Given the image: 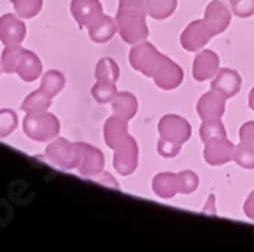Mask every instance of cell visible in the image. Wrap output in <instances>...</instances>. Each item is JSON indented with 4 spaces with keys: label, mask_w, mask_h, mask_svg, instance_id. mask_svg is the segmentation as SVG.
<instances>
[{
    "label": "cell",
    "mask_w": 254,
    "mask_h": 252,
    "mask_svg": "<svg viewBox=\"0 0 254 252\" xmlns=\"http://www.w3.org/2000/svg\"><path fill=\"white\" fill-rule=\"evenodd\" d=\"M23 131L34 142H50L57 139L61 131V123L57 116L50 112L27 114L23 119Z\"/></svg>",
    "instance_id": "6da1fadb"
},
{
    "label": "cell",
    "mask_w": 254,
    "mask_h": 252,
    "mask_svg": "<svg viewBox=\"0 0 254 252\" xmlns=\"http://www.w3.org/2000/svg\"><path fill=\"white\" fill-rule=\"evenodd\" d=\"M116 23H118V32L121 36V39L125 43H128V45H135V43L144 41L149 36V29L146 25L144 14L118 11Z\"/></svg>",
    "instance_id": "7a4b0ae2"
},
{
    "label": "cell",
    "mask_w": 254,
    "mask_h": 252,
    "mask_svg": "<svg viewBox=\"0 0 254 252\" xmlns=\"http://www.w3.org/2000/svg\"><path fill=\"white\" fill-rule=\"evenodd\" d=\"M162 59V54L158 52L157 47H153L151 43L144 41L131 45L130 50V64L135 71L142 73L144 76L151 78L155 73V67L158 66Z\"/></svg>",
    "instance_id": "3957f363"
},
{
    "label": "cell",
    "mask_w": 254,
    "mask_h": 252,
    "mask_svg": "<svg viewBox=\"0 0 254 252\" xmlns=\"http://www.w3.org/2000/svg\"><path fill=\"white\" fill-rule=\"evenodd\" d=\"M45 158L50 162L52 165L69 171L78 165V153H76V146L66 139H54L48 144L47 151H45Z\"/></svg>",
    "instance_id": "277c9868"
},
{
    "label": "cell",
    "mask_w": 254,
    "mask_h": 252,
    "mask_svg": "<svg viewBox=\"0 0 254 252\" xmlns=\"http://www.w3.org/2000/svg\"><path fill=\"white\" fill-rule=\"evenodd\" d=\"M76 153H78V174L87 180L98 174L100 171H103V165H105V156L103 153L98 149V147L91 146L87 142H75Z\"/></svg>",
    "instance_id": "5b68a950"
},
{
    "label": "cell",
    "mask_w": 254,
    "mask_h": 252,
    "mask_svg": "<svg viewBox=\"0 0 254 252\" xmlns=\"http://www.w3.org/2000/svg\"><path fill=\"white\" fill-rule=\"evenodd\" d=\"M158 133L162 139L173 140V142L185 144L190 139L192 135V126L182 116L176 114H165L164 118L158 121Z\"/></svg>",
    "instance_id": "8992f818"
},
{
    "label": "cell",
    "mask_w": 254,
    "mask_h": 252,
    "mask_svg": "<svg viewBox=\"0 0 254 252\" xmlns=\"http://www.w3.org/2000/svg\"><path fill=\"white\" fill-rule=\"evenodd\" d=\"M151 78L158 89H162V91H173V89H178L182 85L183 69L182 66H178L169 57L162 55L160 63L155 67V73H153Z\"/></svg>",
    "instance_id": "52a82bcc"
},
{
    "label": "cell",
    "mask_w": 254,
    "mask_h": 252,
    "mask_svg": "<svg viewBox=\"0 0 254 252\" xmlns=\"http://www.w3.org/2000/svg\"><path fill=\"white\" fill-rule=\"evenodd\" d=\"M213 38L212 30L208 29L204 20H194L185 27L180 36V43L187 52H201L206 43Z\"/></svg>",
    "instance_id": "ba28073f"
},
{
    "label": "cell",
    "mask_w": 254,
    "mask_h": 252,
    "mask_svg": "<svg viewBox=\"0 0 254 252\" xmlns=\"http://www.w3.org/2000/svg\"><path fill=\"white\" fill-rule=\"evenodd\" d=\"M235 153V144L228 140L226 137H217V139H210L204 142V162L212 167H219L233 160Z\"/></svg>",
    "instance_id": "9c48e42d"
},
{
    "label": "cell",
    "mask_w": 254,
    "mask_h": 252,
    "mask_svg": "<svg viewBox=\"0 0 254 252\" xmlns=\"http://www.w3.org/2000/svg\"><path fill=\"white\" fill-rule=\"evenodd\" d=\"M139 165V146L135 139L130 137L125 144L114 149V169L123 176H130L135 173Z\"/></svg>",
    "instance_id": "30bf717a"
},
{
    "label": "cell",
    "mask_w": 254,
    "mask_h": 252,
    "mask_svg": "<svg viewBox=\"0 0 254 252\" xmlns=\"http://www.w3.org/2000/svg\"><path fill=\"white\" fill-rule=\"evenodd\" d=\"M203 20L208 25V29L212 30L213 36H219L231 23V13H229V9L226 7L222 0H212L204 9Z\"/></svg>",
    "instance_id": "8fae6325"
},
{
    "label": "cell",
    "mask_w": 254,
    "mask_h": 252,
    "mask_svg": "<svg viewBox=\"0 0 254 252\" xmlns=\"http://www.w3.org/2000/svg\"><path fill=\"white\" fill-rule=\"evenodd\" d=\"M27 36L25 23L20 20V16L14 14H4L0 16V41L4 47H13V45H21V41Z\"/></svg>",
    "instance_id": "7c38bea8"
},
{
    "label": "cell",
    "mask_w": 254,
    "mask_h": 252,
    "mask_svg": "<svg viewBox=\"0 0 254 252\" xmlns=\"http://www.w3.org/2000/svg\"><path fill=\"white\" fill-rule=\"evenodd\" d=\"M197 116L203 121H210V119H222L226 112V98L219 94L217 91H208L197 101Z\"/></svg>",
    "instance_id": "4fadbf2b"
},
{
    "label": "cell",
    "mask_w": 254,
    "mask_h": 252,
    "mask_svg": "<svg viewBox=\"0 0 254 252\" xmlns=\"http://www.w3.org/2000/svg\"><path fill=\"white\" fill-rule=\"evenodd\" d=\"M219 66H220L219 55L212 50H203L195 55L194 63H192V76L197 82L210 80L217 75V71L220 69Z\"/></svg>",
    "instance_id": "5bb4252c"
},
{
    "label": "cell",
    "mask_w": 254,
    "mask_h": 252,
    "mask_svg": "<svg viewBox=\"0 0 254 252\" xmlns=\"http://www.w3.org/2000/svg\"><path fill=\"white\" fill-rule=\"evenodd\" d=\"M242 87V76L238 71L231 67H222L217 71V75L212 80V89L222 94L224 98H233L238 94Z\"/></svg>",
    "instance_id": "9a60e30c"
},
{
    "label": "cell",
    "mask_w": 254,
    "mask_h": 252,
    "mask_svg": "<svg viewBox=\"0 0 254 252\" xmlns=\"http://www.w3.org/2000/svg\"><path fill=\"white\" fill-rule=\"evenodd\" d=\"M131 135L128 133V121L118 118V116H112L105 121L103 125V139L105 144L114 151L118 149L121 144H125Z\"/></svg>",
    "instance_id": "2e32d148"
},
{
    "label": "cell",
    "mask_w": 254,
    "mask_h": 252,
    "mask_svg": "<svg viewBox=\"0 0 254 252\" xmlns=\"http://www.w3.org/2000/svg\"><path fill=\"white\" fill-rule=\"evenodd\" d=\"M69 11L78 27H87L94 18L103 13V5L100 0H71Z\"/></svg>",
    "instance_id": "e0dca14e"
},
{
    "label": "cell",
    "mask_w": 254,
    "mask_h": 252,
    "mask_svg": "<svg viewBox=\"0 0 254 252\" xmlns=\"http://www.w3.org/2000/svg\"><path fill=\"white\" fill-rule=\"evenodd\" d=\"M43 71V63L34 52L30 50H21L20 57L16 63V73L23 82H34L39 78Z\"/></svg>",
    "instance_id": "ac0fdd59"
},
{
    "label": "cell",
    "mask_w": 254,
    "mask_h": 252,
    "mask_svg": "<svg viewBox=\"0 0 254 252\" xmlns=\"http://www.w3.org/2000/svg\"><path fill=\"white\" fill-rule=\"evenodd\" d=\"M87 32H89L91 41H94V43L110 41V39L114 38V34L118 32L116 18H110V16H107L105 13H102L87 25Z\"/></svg>",
    "instance_id": "d6986e66"
},
{
    "label": "cell",
    "mask_w": 254,
    "mask_h": 252,
    "mask_svg": "<svg viewBox=\"0 0 254 252\" xmlns=\"http://www.w3.org/2000/svg\"><path fill=\"white\" fill-rule=\"evenodd\" d=\"M153 192L160 199H173L180 193V178L174 173H158L151 181Z\"/></svg>",
    "instance_id": "ffe728a7"
},
{
    "label": "cell",
    "mask_w": 254,
    "mask_h": 252,
    "mask_svg": "<svg viewBox=\"0 0 254 252\" xmlns=\"http://www.w3.org/2000/svg\"><path fill=\"white\" fill-rule=\"evenodd\" d=\"M137 110H139V101H137L135 94L128 93V91H123L114 96L112 100V112L118 118L125 119V121H130V119L135 118Z\"/></svg>",
    "instance_id": "44dd1931"
},
{
    "label": "cell",
    "mask_w": 254,
    "mask_h": 252,
    "mask_svg": "<svg viewBox=\"0 0 254 252\" xmlns=\"http://www.w3.org/2000/svg\"><path fill=\"white\" fill-rule=\"evenodd\" d=\"M52 100H54V98L48 96V94L39 87V89H36V91H32V93L23 100V103H21V110L27 112V114L45 112V110L50 109Z\"/></svg>",
    "instance_id": "7402d4cb"
},
{
    "label": "cell",
    "mask_w": 254,
    "mask_h": 252,
    "mask_svg": "<svg viewBox=\"0 0 254 252\" xmlns=\"http://www.w3.org/2000/svg\"><path fill=\"white\" fill-rule=\"evenodd\" d=\"M178 7V0H146V13L153 20H167Z\"/></svg>",
    "instance_id": "603a6c76"
},
{
    "label": "cell",
    "mask_w": 254,
    "mask_h": 252,
    "mask_svg": "<svg viewBox=\"0 0 254 252\" xmlns=\"http://www.w3.org/2000/svg\"><path fill=\"white\" fill-rule=\"evenodd\" d=\"M64 85H66V76L61 71H57V69H50L41 78V89L52 98L57 96L64 89Z\"/></svg>",
    "instance_id": "cb8c5ba5"
},
{
    "label": "cell",
    "mask_w": 254,
    "mask_h": 252,
    "mask_svg": "<svg viewBox=\"0 0 254 252\" xmlns=\"http://www.w3.org/2000/svg\"><path fill=\"white\" fill-rule=\"evenodd\" d=\"M94 76L96 80H109V82H118L119 78V66L112 57H102L94 67Z\"/></svg>",
    "instance_id": "d4e9b609"
},
{
    "label": "cell",
    "mask_w": 254,
    "mask_h": 252,
    "mask_svg": "<svg viewBox=\"0 0 254 252\" xmlns=\"http://www.w3.org/2000/svg\"><path fill=\"white\" fill-rule=\"evenodd\" d=\"M91 94L98 103H109V101L114 100V96L118 94V87H116V82H109V80H98L96 84L91 89Z\"/></svg>",
    "instance_id": "484cf974"
},
{
    "label": "cell",
    "mask_w": 254,
    "mask_h": 252,
    "mask_svg": "<svg viewBox=\"0 0 254 252\" xmlns=\"http://www.w3.org/2000/svg\"><path fill=\"white\" fill-rule=\"evenodd\" d=\"M14 13L23 20L38 16L43 9V0H13Z\"/></svg>",
    "instance_id": "4316f807"
},
{
    "label": "cell",
    "mask_w": 254,
    "mask_h": 252,
    "mask_svg": "<svg viewBox=\"0 0 254 252\" xmlns=\"http://www.w3.org/2000/svg\"><path fill=\"white\" fill-rule=\"evenodd\" d=\"M233 162L244 169H254V144L240 142L235 146Z\"/></svg>",
    "instance_id": "83f0119b"
},
{
    "label": "cell",
    "mask_w": 254,
    "mask_h": 252,
    "mask_svg": "<svg viewBox=\"0 0 254 252\" xmlns=\"http://www.w3.org/2000/svg\"><path fill=\"white\" fill-rule=\"evenodd\" d=\"M21 50L23 48L20 45H13V47H4V52L0 55V67L2 71L11 75V73H16V63L18 57H20Z\"/></svg>",
    "instance_id": "f1b7e54d"
},
{
    "label": "cell",
    "mask_w": 254,
    "mask_h": 252,
    "mask_svg": "<svg viewBox=\"0 0 254 252\" xmlns=\"http://www.w3.org/2000/svg\"><path fill=\"white\" fill-rule=\"evenodd\" d=\"M199 137L203 142L210 139H217V137H228L226 128L220 119H210V121H203L199 128Z\"/></svg>",
    "instance_id": "f546056e"
},
{
    "label": "cell",
    "mask_w": 254,
    "mask_h": 252,
    "mask_svg": "<svg viewBox=\"0 0 254 252\" xmlns=\"http://www.w3.org/2000/svg\"><path fill=\"white\" fill-rule=\"evenodd\" d=\"M18 126V116L14 110L2 109L0 110V139L11 135Z\"/></svg>",
    "instance_id": "4dcf8cb0"
},
{
    "label": "cell",
    "mask_w": 254,
    "mask_h": 252,
    "mask_svg": "<svg viewBox=\"0 0 254 252\" xmlns=\"http://www.w3.org/2000/svg\"><path fill=\"white\" fill-rule=\"evenodd\" d=\"M178 178H180V193H189L195 192V189L199 187V176L194 173V171H182L178 173Z\"/></svg>",
    "instance_id": "1f68e13d"
},
{
    "label": "cell",
    "mask_w": 254,
    "mask_h": 252,
    "mask_svg": "<svg viewBox=\"0 0 254 252\" xmlns=\"http://www.w3.org/2000/svg\"><path fill=\"white\" fill-rule=\"evenodd\" d=\"M182 146L183 144L180 142H173V140H167V139H158L157 142V151L160 156L164 158H174V156H178L180 151H182Z\"/></svg>",
    "instance_id": "d6a6232c"
},
{
    "label": "cell",
    "mask_w": 254,
    "mask_h": 252,
    "mask_svg": "<svg viewBox=\"0 0 254 252\" xmlns=\"http://www.w3.org/2000/svg\"><path fill=\"white\" fill-rule=\"evenodd\" d=\"M231 11L238 18H249L254 14V0H229Z\"/></svg>",
    "instance_id": "836d02e7"
},
{
    "label": "cell",
    "mask_w": 254,
    "mask_h": 252,
    "mask_svg": "<svg viewBox=\"0 0 254 252\" xmlns=\"http://www.w3.org/2000/svg\"><path fill=\"white\" fill-rule=\"evenodd\" d=\"M118 11H127V13H139V14H148L146 13V0H119V9Z\"/></svg>",
    "instance_id": "e575fe53"
},
{
    "label": "cell",
    "mask_w": 254,
    "mask_h": 252,
    "mask_svg": "<svg viewBox=\"0 0 254 252\" xmlns=\"http://www.w3.org/2000/svg\"><path fill=\"white\" fill-rule=\"evenodd\" d=\"M240 142L254 144V121H247L240 128Z\"/></svg>",
    "instance_id": "d590c367"
},
{
    "label": "cell",
    "mask_w": 254,
    "mask_h": 252,
    "mask_svg": "<svg viewBox=\"0 0 254 252\" xmlns=\"http://www.w3.org/2000/svg\"><path fill=\"white\" fill-rule=\"evenodd\" d=\"M91 180L96 181V183H102V185H105V187H112V189H116V190L119 189L118 181L114 180V176H110V174L105 173V171H100V173L94 174Z\"/></svg>",
    "instance_id": "8d00e7d4"
},
{
    "label": "cell",
    "mask_w": 254,
    "mask_h": 252,
    "mask_svg": "<svg viewBox=\"0 0 254 252\" xmlns=\"http://www.w3.org/2000/svg\"><path fill=\"white\" fill-rule=\"evenodd\" d=\"M244 213H246L247 219H251L254 222V192H251L249 197L244 202Z\"/></svg>",
    "instance_id": "74e56055"
},
{
    "label": "cell",
    "mask_w": 254,
    "mask_h": 252,
    "mask_svg": "<svg viewBox=\"0 0 254 252\" xmlns=\"http://www.w3.org/2000/svg\"><path fill=\"white\" fill-rule=\"evenodd\" d=\"M203 213L204 215H217V211H215V195L213 193H210V197H208V201H206V204H204V208H203Z\"/></svg>",
    "instance_id": "f35d334b"
},
{
    "label": "cell",
    "mask_w": 254,
    "mask_h": 252,
    "mask_svg": "<svg viewBox=\"0 0 254 252\" xmlns=\"http://www.w3.org/2000/svg\"><path fill=\"white\" fill-rule=\"evenodd\" d=\"M249 107H251V110H254V87L251 89V93H249Z\"/></svg>",
    "instance_id": "ab89813d"
},
{
    "label": "cell",
    "mask_w": 254,
    "mask_h": 252,
    "mask_svg": "<svg viewBox=\"0 0 254 252\" xmlns=\"http://www.w3.org/2000/svg\"><path fill=\"white\" fill-rule=\"evenodd\" d=\"M0 71H2V67H0Z\"/></svg>",
    "instance_id": "60d3db41"
}]
</instances>
